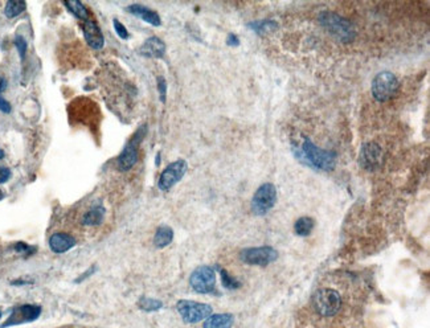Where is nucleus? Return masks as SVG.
<instances>
[{
    "label": "nucleus",
    "instance_id": "nucleus-3",
    "mask_svg": "<svg viewBox=\"0 0 430 328\" xmlns=\"http://www.w3.org/2000/svg\"><path fill=\"white\" fill-rule=\"evenodd\" d=\"M319 19L324 28L340 41L348 43L353 39L355 31L352 28L351 23L345 20L344 18H341L339 15L330 14V12H324V14L320 15Z\"/></svg>",
    "mask_w": 430,
    "mask_h": 328
},
{
    "label": "nucleus",
    "instance_id": "nucleus-8",
    "mask_svg": "<svg viewBox=\"0 0 430 328\" xmlns=\"http://www.w3.org/2000/svg\"><path fill=\"white\" fill-rule=\"evenodd\" d=\"M189 283L192 289L199 294L212 293L216 285V274L209 266H200L191 275Z\"/></svg>",
    "mask_w": 430,
    "mask_h": 328
},
{
    "label": "nucleus",
    "instance_id": "nucleus-12",
    "mask_svg": "<svg viewBox=\"0 0 430 328\" xmlns=\"http://www.w3.org/2000/svg\"><path fill=\"white\" fill-rule=\"evenodd\" d=\"M82 31L85 36L86 43L89 44L93 49H101L105 44V37L102 35V31L96 23V20L89 18L85 22H82Z\"/></svg>",
    "mask_w": 430,
    "mask_h": 328
},
{
    "label": "nucleus",
    "instance_id": "nucleus-24",
    "mask_svg": "<svg viewBox=\"0 0 430 328\" xmlns=\"http://www.w3.org/2000/svg\"><path fill=\"white\" fill-rule=\"evenodd\" d=\"M139 306L146 311H155L162 307V302L157 299H151V298H142L139 300Z\"/></svg>",
    "mask_w": 430,
    "mask_h": 328
},
{
    "label": "nucleus",
    "instance_id": "nucleus-27",
    "mask_svg": "<svg viewBox=\"0 0 430 328\" xmlns=\"http://www.w3.org/2000/svg\"><path fill=\"white\" fill-rule=\"evenodd\" d=\"M114 24V29H115V32H117V35L121 37L122 40H127L128 39V32H127V28H126L125 25L122 24V23H119V20H114L113 22Z\"/></svg>",
    "mask_w": 430,
    "mask_h": 328
},
{
    "label": "nucleus",
    "instance_id": "nucleus-20",
    "mask_svg": "<svg viewBox=\"0 0 430 328\" xmlns=\"http://www.w3.org/2000/svg\"><path fill=\"white\" fill-rule=\"evenodd\" d=\"M65 7L68 8L71 14L75 15L76 18L80 19L81 22H85L90 18L89 10L85 7V4H82L81 2H76V0H70V2H65Z\"/></svg>",
    "mask_w": 430,
    "mask_h": 328
},
{
    "label": "nucleus",
    "instance_id": "nucleus-16",
    "mask_svg": "<svg viewBox=\"0 0 430 328\" xmlns=\"http://www.w3.org/2000/svg\"><path fill=\"white\" fill-rule=\"evenodd\" d=\"M127 11L130 12V14L138 16L139 19L145 20V22L149 23V24L154 25V27H159V25L162 24V20H160V16L158 15V12L145 7L142 4H131V6H128L127 7Z\"/></svg>",
    "mask_w": 430,
    "mask_h": 328
},
{
    "label": "nucleus",
    "instance_id": "nucleus-28",
    "mask_svg": "<svg viewBox=\"0 0 430 328\" xmlns=\"http://www.w3.org/2000/svg\"><path fill=\"white\" fill-rule=\"evenodd\" d=\"M158 90H159L160 94V101L162 102H166V96H167V82L163 77H159L158 78Z\"/></svg>",
    "mask_w": 430,
    "mask_h": 328
},
{
    "label": "nucleus",
    "instance_id": "nucleus-1",
    "mask_svg": "<svg viewBox=\"0 0 430 328\" xmlns=\"http://www.w3.org/2000/svg\"><path fill=\"white\" fill-rule=\"evenodd\" d=\"M301 160L305 161L307 166L322 171H331L334 170L336 163V153L332 151H326L318 148L310 139H306L302 144V148L298 152Z\"/></svg>",
    "mask_w": 430,
    "mask_h": 328
},
{
    "label": "nucleus",
    "instance_id": "nucleus-22",
    "mask_svg": "<svg viewBox=\"0 0 430 328\" xmlns=\"http://www.w3.org/2000/svg\"><path fill=\"white\" fill-rule=\"evenodd\" d=\"M295 233L298 235H309L314 229V220L311 217H301L295 222Z\"/></svg>",
    "mask_w": 430,
    "mask_h": 328
},
{
    "label": "nucleus",
    "instance_id": "nucleus-14",
    "mask_svg": "<svg viewBox=\"0 0 430 328\" xmlns=\"http://www.w3.org/2000/svg\"><path fill=\"white\" fill-rule=\"evenodd\" d=\"M76 245V239L68 233H53L49 238V246L52 252L57 254L65 253Z\"/></svg>",
    "mask_w": 430,
    "mask_h": 328
},
{
    "label": "nucleus",
    "instance_id": "nucleus-23",
    "mask_svg": "<svg viewBox=\"0 0 430 328\" xmlns=\"http://www.w3.org/2000/svg\"><path fill=\"white\" fill-rule=\"evenodd\" d=\"M249 28H252L254 32L262 35V33L273 32L274 29L277 28V24L273 20H260V22L250 23Z\"/></svg>",
    "mask_w": 430,
    "mask_h": 328
},
{
    "label": "nucleus",
    "instance_id": "nucleus-7",
    "mask_svg": "<svg viewBox=\"0 0 430 328\" xmlns=\"http://www.w3.org/2000/svg\"><path fill=\"white\" fill-rule=\"evenodd\" d=\"M178 311L181 317L188 323H197L209 317L212 308L208 304L193 302V300H180L178 303Z\"/></svg>",
    "mask_w": 430,
    "mask_h": 328
},
{
    "label": "nucleus",
    "instance_id": "nucleus-30",
    "mask_svg": "<svg viewBox=\"0 0 430 328\" xmlns=\"http://www.w3.org/2000/svg\"><path fill=\"white\" fill-rule=\"evenodd\" d=\"M11 178V170L7 167H0V183H6Z\"/></svg>",
    "mask_w": 430,
    "mask_h": 328
},
{
    "label": "nucleus",
    "instance_id": "nucleus-19",
    "mask_svg": "<svg viewBox=\"0 0 430 328\" xmlns=\"http://www.w3.org/2000/svg\"><path fill=\"white\" fill-rule=\"evenodd\" d=\"M174 238V232L170 226H160L158 228L157 233H155V237H154V243L158 248H166L167 245H170L171 241Z\"/></svg>",
    "mask_w": 430,
    "mask_h": 328
},
{
    "label": "nucleus",
    "instance_id": "nucleus-15",
    "mask_svg": "<svg viewBox=\"0 0 430 328\" xmlns=\"http://www.w3.org/2000/svg\"><path fill=\"white\" fill-rule=\"evenodd\" d=\"M40 312H41V308L39 306L25 304V306L19 307L18 310H15L10 321H7L6 324H18V323H23V321L33 320V319L39 316Z\"/></svg>",
    "mask_w": 430,
    "mask_h": 328
},
{
    "label": "nucleus",
    "instance_id": "nucleus-29",
    "mask_svg": "<svg viewBox=\"0 0 430 328\" xmlns=\"http://www.w3.org/2000/svg\"><path fill=\"white\" fill-rule=\"evenodd\" d=\"M11 110H12L11 104H10L7 100H4L2 93H0V111H3V113H6V114H10Z\"/></svg>",
    "mask_w": 430,
    "mask_h": 328
},
{
    "label": "nucleus",
    "instance_id": "nucleus-2",
    "mask_svg": "<svg viewBox=\"0 0 430 328\" xmlns=\"http://www.w3.org/2000/svg\"><path fill=\"white\" fill-rule=\"evenodd\" d=\"M313 306L322 316H334L341 307V298L338 291L332 289H320L313 296Z\"/></svg>",
    "mask_w": 430,
    "mask_h": 328
},
{
    "label": "nucleus",
    "instance_id": "nucleus-21",
    "mask_svg": "<svg viewBox=\"0 0 430 328\" xmlns=\"http://www.w3.org/2000/svg\"><path fill=\"white\" fill-rule=\"evenodd\" d=\"M25 7H27L25 2H22V0H10V2L6 4L4 15H6L8 19H14L16 18V16H19L20 14H23V12L25 11Z\"/></svg>",
    "mask_w": 430,
    "mask_h": 328
},
{
    "label": "nucleus",
    "instance_id": "nucleus-26",
    "mask_svg": "<svg viewBox=\"0 0 430 328\" xmlns=\"http://www.w3.org/2000/svg\"><path fill=\"white\" fill-rule=\"evenodd\" d=\"M15 47L18 48L20 58L24 60L25 53H27V48H28V44H27V41H25V39L23 37V36L18 35L16 37H15Z\"/></svg>",
    "mask_w": 430,
    "mask_h": 328
},
{
    "label": "nucleus",
    "instance_id": "nucleus-6",
    "mask_svg": "<svg viewBox=\"0 0 430 328\" xmlns=\"http://www.w3.org/2000/svg\"><path fill=\"white\" fill-rule=\"evenodd\" d=\"M277 200V189L271 183H265L257 189L252 201L253 212L258 216L267 213L274 207Z\"/></svg>",
    "mask_w": 430,
    "mask_h": 328
},
{
    "label": "nucleus",
    "instance_id": "nucleus-5",
    "mask_svg": "<svg viewBox=\"0 0 430 328\" xmlns=\"http://www.w3.org/2000/svg\"><path fill=\"white\" fill-rule=\"evenodd\" d=\"M145 135H146V126H142L136 131L135 135L132 136L131 140L126 144L122 152L119 153L117 161L119 171H128L135 166L136 161H138V146L145 138Z\"/></svg>",
    "mask_w": 430,
    "mask_h": 328
},
{
    "label": "nucleus",
    "instance_id": "nucleus-9",
    "mask_svg": "<svg viewBox=\"0 0 430 328\" xmlns=\"http://www.w3.org/2000/svg\"><path fill=\"white\" fill-rule=\"evenodd\" d=\"M187 170H188V164L183 159H179V160L171 163L162 172L159 182H158V187L162 191H170L176 183L180 182L181 178L185 175Z\"/></svg>",
    "mask_w": 430,
    "mask_h": 328
},
{
    "label": "nucleus",
    "instance_id": "nucleus-13",
    "mask_svg": "<svg viewBox=\"0 0 430 328\" xmlns=\"http://www.w3.org/2000/svg\"><path fill=\"white\" fill-rule=\"evenodd\" d=\"M140 54L146 56V57L151 58H162L166 53V44L157 37V36H153L145 41L142 47H140Z\"/></svg>",
    "mask_w": 430,
    "mask_h": 328
},
{
    "label": "nucleus",
    "instance_id": "nucleus-11",
    "mask_svg": "<svg viewBox=\"0 0 430 328\" xmlns=\"http://www.w3.org/2000/svg\"><path fill=\"white\" fill-rule=\"evenodd\" d=\"M383 151L380 146L374 142L366 143L360 150L359 163L367 171H375L383 164Z\"/></svg>",
    "mask_w": 430,
    "mask_h": 328
},
{
    "label": "nucleus",
    "instance_id": "nucleus-31",
    "mask_svg": "<svg viewBox=\"0 0 430 328\" xmlns=\"http://www.w3.org/2000/svg\"><path fill=\"white\" fill-rule=\"evenodd\" d=\"M228 45H238V43H240V40L237 39V36L233 35V33H231V35L228 36V40H227Z\"/></svg>",
    "mask_w": 430,
    "mask_h": 328
},
{
    "label": "nucleus",
    "instance_id": "nucleus-10",
    "mask_svg": "<svg viewBox=\"0 0 430 328\" xmlns=\"http://www.w3.org/2000/svg\"><path fill=\"white\" fill-rule=\"evenodd\" d=\"M278 258L277 250H274L270 246H262V248H250L241 252V260L245 264L258 265V266H266L271 264Z\"/></svg>",
    "mask_w": 430,
    "mask_h": 328
},
{
    "label": "nucleus",
    "instance_id": "nucleus-4",
    "mask_svg": "<svg viewBox=\"0 0 430 328\" xmlns=\"http://www.w3.org/2000/svg\"><path fill=\"white\" fill-rule=\"evenodd\" d=\"M398 81L391 71H381L372 81V96L379 102L391 100L397 93Z\"/></svg>",
    "mask_w": 430,
    "mask_h": 328
},
{
    "label": "nucleus",
    "instance_id": "nucleus-32",
    "mask_svg": "<svg viewBox=\"0 0 430 328\" xmlns=\"http://www.w3.org/2000/svg\"><path fill=\"white\" fill-rule=\"evenodd\" d=\"M3 157H4V151L2 150V148H0V160H2Z\"/></svg>",
    "mask_w": 430,
    "mask_h": 328
},
{
    "label": "nucleus",
    "instance_id": "nucleus-25",
    "mask_svg": "<svg viewBox=\"0 0 430 328\" xmlns=\"http://www.w3.org/2000/svg\"><path fill=\"white\" fill-rule=\"evenodd\" d=\"M221 281H223V285H224L227 289H237L238 286H240V283H238L233 277L228 274L225 270H221Z\"/></svg>",
    "mask_w": 430,
    "mask_h": 328
},
{
    "label": "nucleus",
    "instance_id": "nucleus-18",
    "mask_svg": "<svg viewBox=\"0 0 430 328\" xmlns=\"http://www.w3.org/2000/svg\"><path fill=\"white\" fill-rule=\"evenodd\" d=\"M103 214H105V209H103L102 205L97 204L94 207H92V209L86 212L82 217V224L85 225H100L103 220Z\"/></svg>",
    "mask_w": 430,
    "mask_h": 328
},
{
    "label": "nucleus",
    "instance_id": "nucleus-17",
    "mask_svg": "<svg viewBox=\"0 0 430 328\" xmlns=\"http://www.w3.org/2000/svg\"><path fill=\"white\" fill-rule=\"evenodd\" d=\"M233 324V316L229 314L212 315L205 320L204 328H231Z\"/></svg>",
    "mask_w": 430,
    "mask_h": 328
}]
</instances>
